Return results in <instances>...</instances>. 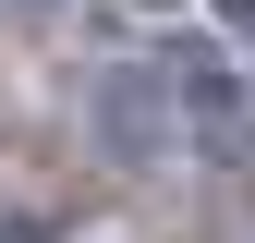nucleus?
Wrapping results in <instances>:
<instances>
[{"label": "nucleus", "instance_id": "obj_2", "mask_svg": "<svg viewBox=\"0 0 255 243\" xmlns=\"http://www.w3.org/2000/svg\"><path fill=\"white\" fill-rule=\"evenodd\" d=\"M85 122H98V146H110V158H134V170L182 158V122H170V98H158L146 61H98V73H85Z\"/></svg>", "mask_w": 255, "mask_h": 243}, {"label": "nucleus", "instance_id": "obj_1", "mask_svg": "<svg viewBox=\"0 0 255 243\" xmlns=\"http://www.w3.org/2000/svg\"><path fill=\"white\" fill-rule=\"evenodd\" d=\"M146 73H158V98H170L182 146H243V122H255V110H243V61L219 49V37H170Z\"/></svg>", "mask_w": 255, "mask_h": 243}]
</instances>
